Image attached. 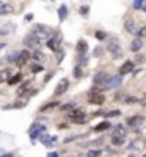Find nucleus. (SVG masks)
Segmentation results:
<instances>
[{"label":"nucleus","mask_w":146,"mask_h":157,"mask_svg":"<svg viewBox=\"0 0 146 157\" xmlns=\"http://www.w3.org/2000/svg\"><path fill=\"white\" fill-rule=\"evenodd\" d=\"M14 10V7L12 5H7V4H0V14L2 16H5V14H10Z\"/></svg>","instance_id":"b1692460"},{"label":"nucleus","mask_w":146,"mask_h":157,"mask_svg":"<svg viewBox=\"0 0 146 157\" xmlns=\"http://www.w3.org/2000/svg\"><path fill=\"white\" fill-rule=\"evenodd\" d=\"M27 60H31V50H27V48H23L21 52H17V56H16V60H14V64L17 66V67H23V66L27 64Z\"/></svg>","instance_id":"7ed1b4c3"},{"label":"nucleus","mask_w":146,"mask_h":157,"mask_svg":"<svg viewBox=\"0 0 146 157\" xmlns=\"http://www.w3.org/2000/svg\"><path fill=\"white\" fill-rule=\"evenodd\" d=\"M0 157H14V154L12 152H5V154H2Z\"/></svg>","instance_id":"ea45409f"},{"label":"nucleus","mask_w":146,"mask_h":157,"mask_svg":"<svg viewBox=\"0 0 146 157\" xmlns=\"http://www.w3.org/2000/svg\"><path fill=\"white\" fill-rule=\"evenodd\" d=\"M67 14H69L67 5H60V7H59V21H60V23H64L65 19H67Z\"/></svg>","instance_id":"aec40b11"},{"label":"nucleus","mask_w":146,"mask_h":157,"mask_svg":"<svg viewBox=\"0 0 146 157\" xmlns=\"http://www.w3.org/2000/svg\"><path fill=\"white\" fill-rule=\"evenodd\" d=\"M143 124V117L141 116H131L127 119V126H139Z\"/></svg>","instance_id":"412c9836"},{"label":"nucleus","mask_w":146,"mask_h":157,"mask_svg":"<svg viewBox=\"0 0 146 157\" xmlns=\"http://www.w3.org/2000/svg\"><path fill=\"white\" fill-rule=\"evenodd\" d=\"M31 85H33V81H31V79H27V81H23V83H21V86L17 88V95H19V97H23L24 93H26L27 90L31 88Z\"/></svg>","instance_id":"2eb2a0df"},{"label":"nucleus","mask_w":146,"mask_h":157,"mask_svg":"<svg viewBox=\"0 0 146 157\" xmlns=\"http://www.w3.org/2000/svg\"><path fill=\"white\" fill-rule=\"evenodd\" d=\"M107 50L110 52V56L114 57V59H122V56H124L122 47H120L117 42H114V40L107 43Z\"/></svg>","instance_id":"39448f33"},{"label":"nucleus","mask_w":146,"mask_h":157,"mask_svg":"<svg viewBox=\"0 0 146 157\" xmlns=\"http://www.w3.org/2000/svg\"><path fill=\"white\" fill-rule=\"evenodd\" d=\"M143 10L146 12V0H144V4H143Z\"/></svg>","instance_id":"a18cd8bd"},{"label":"nucleus","mask_w":146,"mask_h":157,"mask_svg":"<svg viewBox=\"0 0 146 157\" xmlns=\"http://www.w3.org/2000/svg\"><path fill=\"white\" fill-rule=\"evenodd\" d=\"M143 60H144V57H143L141 54H137V57H136V62H139V64H141Z\"/></svg>","instance_id":"4c0bfd02"},{"label":"nucleus","mask_w":146,"mask_h":157,"mask_svg":"<svg viewBox=\"0 0 146 157\" xmlns=\"http://www.w3.org/2000/svg\"><path fill=\"white\" fill-rule=\"evenodd\" d=\"M76 52H78V54H86V52H88L86 40H79V42L76 43Z\"/></svg>","instance_id":"6ab92c4d"},{"label":"nucleus","mask_w":146,"mask_h":157,"mask_svg":"<svg viewBox=\"0 0 146 157\" xmlns=\"http://www.w3.org/2000/svg\"><path fill=\"white\" fill-rule=\"evenodd\" d=\"M144 157H146V154H144Z\"/></svg>","instance_id":"de8ad7c7"},{"label":"nucleus","mask_w":146,"mask_h":157,"mask_svg":"<svg viewBox=\"0 0 146 157\" xmlns=\"http://www.w3.org/2000/svg\"><path fill=\"white\" fill-rule=\"evenodd\" d=\"M23 43H24V48H27V50H35V48H40V45H41V42L38 40L33 33H27L26 36H24V40H23Z\"/></svg>","instance_id":"20e7f679"},{"label":"nucleus","mask_w":146,"mask_h":157,"mask_svg":"<svg viewBox=\"0 0 146 157\" xmlns=\"http://www.w3.org/2000/svg\"><path fill=\"white\" fill-rule=\"evenodd\" d=\"M79 14L86 17V16L89 14V7H88V5H82V7H79Z\"/></svg>","instance_id":"7c9ffc66"},{"label":"nucleus","mask_w":146,"mask_h":157,"mask_svg":"<svg viewBox=\"0 0 146 157\" xmlns=\"http://www.w3.org/2000/svg\"><path fill=\"white\" fill-rule=\"evenodd\" d=\"M26 105V102H16V104H14V107H24Z\"/></svg>","instance_id":"58836bf2"},{"label":"nucleus","mask_w":146,"mask_h":157,"mask_svg":"<svg viewBox=\"0 0 146 157\" xmlns=\"http://www.w3.org/2000/svg\"><path fill=\"white\" fill-rule=\"evenodd\" d=\"M95 36L98 38V40H105V38H107V33H103V31H96V33H95Z\"/></svg>","instance_id":"c9c22d12"},{"label":"nucleus","mask_w":146,"mask_h":157,"mask_svg":"<svg viewBox=\"0 0 146 157\" xmlns=\"http://www.w3.org/2000/svg\"><path fill=\"white\" fill-rule=\"evenodd\" d=\"M124 29H126V31L127 33H131V35H134V33H136V23H134V19L131 17V16H127V17L124 19Z\"/></svg>","instance_id":"9d476101"},{"label":"nucleus","mask_w":146,"mask_h":157,"mask_svg":"<svg viewBox=\"0 0 146 157\" xmlns=\"http://www.w3.org/2000/svg\"><path fill=\"white\" fill-rule=\"evenodd\" d=\"M120 85H122V76H112V78L107 79L105 88H108V90H115V88H119Z\"/></svg>","instance_id":"1a4fd4ad"},{"label":"nucleus","mask_w":146,"mask_h":157,"mask_svg":"<svg viewBox=\"0 0 146 157\" xmlns=\"http://www.w3.org/2000/svg\"><path fill=\"white\" fill-rule=\"evenodd\" d=\"M112 136H126V128L122 124H117L112 128Z\"/></svg>","instance_id":"a211bd4d"},{"label":"nucleus","mask_w":146,"mask_h":157,"mask_svg":"<svg viewBox=\"0 0 146 157\" xmlns=\"http://www.w3.org/2000/svg\"><path fill=\"white\" fill-rule=\"evenodd\" d=\"M112 145H115V147H120V145H124V142H126V136H112Z\"/></svg>","instance_id":"a878e982"},{"label":"nucleus","mask_w":146,"mask_h":157,"mask_svg":"<svg viewBox=\"0 0 146 157\" xmlns=\"http://www.w3.org/2000/svg\"><path fill=\"white\" fill-rule=\"evenodd\" d=\"M136 33H137V38H144L146 36V26H141L139 29H136Z\"/></svg>","instance_id":"2f4dec72"},{"label":"nucleus","mask_w":146,"mask_h":157,"mask_svg":"<svg viewBox=\"0 0 146 157\" xmlns=\"http://www.w3.org/2000/svg\"><path fill=\"white\" fill-rule=\"evenodd\" d=\"M21 81H23V74L16 73V74H12V76L7 79V85H9V86H16V85H19Z\"/></svg>","instance_id":"4468645a"},{"label":"nucleus","mask_w":146,"mask_h":157,"mask_svg":"<svg viewBox=\"0 0 146 157\" xmlns=\"http://www.w3.org/2000/svg\"><path fill=\"white\" fill-rule=\"evenodd\" d=\"M108 78L110 76L105 73V71H98V73L93 76V85H95V86H105V83H107Z\"/></svg>","instance_id":"6e6552de"},{"label":"nucleus","mask_w":146,"mask_h":157,"mask_svg":"<svg viewBox=\"0 0 146 157\" xmlns=\"http://www.w3.org/2000/svg\"><path fill=\"white\" fill-rule=\"evenodd\" d=\"M0 16H2V14H0Z\"/></svg>","instance_id":"09e8293b"},{"label":"nucleus","mask_w":146,"mask_h":157,"mask_svg":"<svg viewBox=\"0 0 146 157\" xmlns=\"http://www.w3.org/2000/svg\"><path fill=\"white\" fill-rule=\"evenodd\" d=\"M43 59H45V54H43L40 48L31 50V60H35V62H43Z\"/></svg>","instance_id":"dca6fc26"},{"label":"nucleus","mask_w":146,"mask_h":157,"mask_svg":"<svg viewBox=\"0 0 146 157\" xmlns=\"http://www.w3.org/2000/svg\"><path fill=\"white\" fill-rule=\"evenodd\" d=\"M76 107V102H67V104H64V105H60L59 109L62 112H67V111H71V109H74Z\"/></svg>","instance_id":"cd10ccee"},{"label":"nucleus","mask_w":146,"mask_h":157,"mask_svg":"<svg viewBox=\"0 0 146 157\" xmlns=\"http://www.w3.org/2000/svg\"><path fill=\"white\" fill-rule=\"evenodd\" d=\"M67 117L71 123H74V124H82V123H86L88 116H86V111L84 109H71V111L67 112Z\"/></svg>","instance_id":"f03ea898"},{"label":"nucleus","mask_w":146,"mask_h":157,"mask_svg":"<svg viewBox=\"0 0 146 157\" xmlns=\"http://www.w3.org/2000/svg\"><path fill=\"white\" fill-rule=\"evenodd\" d=\"M65 128H67V123H60L59 124V129H65Z\"/></svg>","instance_id":"a19ab883"},{"label":"nucleus","mask_w":146,"mask_h":157,"mask_svg":"<svg viewBox=\"0 0 146 157\" xmlns=\"http://www.w3.org/2000/svg\"><path fill=\"white\" fill-rule=\"evenodd\" d=\"M5 47V43H0V50H2V48H4Z\"/></svg>","instance_id":"49530a36"},{"label":"nucleus","mask_w":146,"mask_h":157,"mask_svg":"<svg viewBox=\"0 0 146 157\" xmlns=\"http://www.w3.org/2000/svg\"><path fill=\"white\" fill-rule=\"evenodd\" d=\"M60 43H62V38H60V35H52V36L46 40L45 45L48 47L52 52H57V50H60Z\"/></svg>","instance_id":"0eeeda50"},{"label":"nucleus","mask_w":146,"mask_h":157,"mask_svg":"<svg viewBox=\"0 0 146 157\" xmlns=\"http://www.w3.org/2000/svg\"><path fill=\"white\" fill-rule=\"evenodd\" d=\"M31 33L40 40V42H46V40L53 35V33H52V28H48L45 24H35L31 28Z\"/></svg>","instance_id":"f257e3e1"},{"label":"nucleus","mask_w":146,"mask_h":157,"mask_svg":"<svg viewBox=\"0 0 146 157\" xmlns=\"http://www.w3.org/2000/svg\"><path fill=\"white\" fill-rule=\"evenodd\" d=\"M88 102H89L91 105H101V104L105 102V95H101V93H89Z\"/></svg>","instance_id":"9b49d317"},{"label":"nucleus","mask_w":146,"mask_h":157,"mask_svg":"<svg viewBox=\"0 0 146 157\" xmlns=\"http://www.w3.org/2000/svg\"><path fill=\"white\" fill-rule=\"evenodd\" d=\"M143 48V38H136L133 43H131V50L133 52H139Z\"/></svg>","instance_id":"5701e85b"},{"label":"nucleus","mask_w":146,"mask_h":157,"mask_svg":"<svg viewBox=\"0 0 146 157\" xmlns=\"http://www.w3.org/2000/svg\"><path fill=\"white\" fill-rule=\"evenodd\" d=\"M143 4H144V0H134L133 7L134 9H143Z\"/></svg>","instance_id":"473e14b6"},{"label":"nucleus","mask_w":146,"mask_h":157,"mask_svg":"<svg viewBox=\"0 0 146 157\" xmlns=\"http://www.w3.org/2000/svg\"><path fill=\"white\" fill-rule=\"evenodd\" d=\"M131 71H134V62L133 60H126V62L119 67V76H126V74H129Z\"/></svg>","instance_id":"f8f14e48"},{"label":"nucleus","mask_w":146,"mask_h":157,"mask_svg":"<svg viewBox=\"0 0 146 157\" xmlns=\"http://www.w3.org/2000/svg\"><path fill=\"white\" fill-rule=\"evenodd\" d=\"M72 74H74V78H76V79H79L82 74H84V71H82L81 66H76V67H74V73H72Z\"/></svg>","instance_id":"c85d7f7f"},{"label":"nucleus","mask_w":146,"mask_h":157,"mask_svg":"<svg viewBox=\"0 0 146 157\" xmlns=\"http://www.w3.org/2000/svg\"><path fill=\"white\" fill-rule=\"evenodd\" d=\"M120 112L119 111H112V112H103L101 116H105V117H114V116H119Z\"/></svg>","instance_id":"72a5a7b5"},{"label":"nucleus","mask_w":146,"mask_h":157,"mask_svg":"<svg viewBox=\"0 0 146 157\" xmlns=\"http://www.w3.org/2000/svg\"><path fill=\"white\" fill-rule=\"evenodd\" d=\"M29 71H31L33 74H38V73H41V71H43V66H41L40 62H35V64L29 66Z\"/></svg>","instance_id":"bb28decb"},{"label":"nucleus","mask_w":146,"mask_h":157,"mask_svg":"<svg viewBox=\"0 0 146 157\" xmlns=\"http://www.w3.org/2000/svg\"><path fill=\"white\" fill-rule=\"evenodd\" d=\"M55 107H59V102L57 100H52V102H46L40 107V112H46V111H53Z\"/></svg>","instance_id":"f3484780"},{"label":"nucleus","mask_w":146,"mask_h":157,"mask_svg":"<svg viewBox=\"0 0 146 157\" xmlns=\"http://www.w3.org/2000/svg\"><path fill=\"white\" fill-rule=\"evenodd\" d=\"M101 54H103V48H101V47H96L95 50H93V56L95 57H100Z\"/></svg>","instance_id":"f704fd0d"},{"label":"nucleus","mask_w":146,"mask_h":157,"mask_svg":"<svg viewBox=\"0 0 146 157\" xmlns=\"http://www.w3.org/2000/svg\"><path fill=\"white\" fill-rule=\"evenodd\" d=\"M69 85H71V83H69V79L67 78H62L59 83H57L55 90H53V97H62V95L69 90Z\"/></svg>","instance_id":"423d86ee"},{"label":"nucleus","mask_w":146,"mask_h":157,"mask_svg":"<svg viewBox=\"0 0 146 157\" xmlns=\"http://www.w3.org/2000/svg\"><path fill=\"white\" fill-rule=\"evenodd\" d=\"M46 157H59V154H57V152H50Z\"/></svg>","instance_id":"79ce46f5"},{"label":"nucleus","mask_w":146,"mask_h":157,"mask_svg":"<svg viewBox=\"0 0 146 157\" xmlns=\"http://www.w3.org/2000/svg\"><path fill=\"white\" fill-rule=\"evenodd\" d=\"M86 157H101V150H98V148H91V150L86 154Z\"/></svg>","instance_id":"c756f323"},{"label":"nucleus","mask_w":146,"mask_h":157,"mask_svg":"<svg viewBox=\"0 0 146 157\" xmlns=\"http://www.w3.org/2000/svg\"><path fill=\"white\" fill-rule=\"evenodd\" d=\"M5 35H7V31L5 29H0V36H5Z\"/></svg>","instance_id":"c03bdc74"},{"label":"nucleus","mask_w":146,"mask_h":157,"mask_svg":"<svg viewBox=\"0 0 146 157\" xmlns=\"http://www.w3.org/2000/svg\"><path fill=\"white\" fill-rule=\"evenodd\" d=\"M12 74H14V69L10 67V66L2 67V69H0V83H7V79H9Z\"/></svg>","instance_id":"ddd939ff"},{"label":"nucleus","mask_w":146,"mask_h":157,"mask_svg":"<svg viewBox=\"0 0 146 157\" xmlns=\"http://www.w3.org/2000/svg\"><path fill=\"white\" fill-rule=\"evenodd\" d=\"M52 76H53V73H48V74H46V76H45V81H48V79L52 78Z\"/></svg>","instance_id":"37998d69"},{"label":"nucleus","mask_w":146,"mask_h":157,"mask_svg":"<svg viewBox=\"0 0 146 157\" xmlns=\"http://www.w3.org/2000/svg\"><path fill=\"white\" fill-rule=\"evenodd\" d=\"M110 123L108 121H103V123H100V124H96L95 128H93V131H96V133H100V131H107V129H110Z\"/></svg>","instance_id":"4be33fe9"},{"label":"nucleus","mask_w":146,"mask_h":157,"mask_svg":"<svg viewBox=\"0 0 146 157\" xmlns=\"http://www.w3.org/2000/svg\"><path fill=\"white\" fill-rule=\"evenodd\" d=\"M124 102H126V104H134V102H137V98H134V97H127V98H124Z\"/></svg>","instance_id":"e433bc0d"},{"label":"nucleus","mask_w":146,"mask_h":157,"mask_svg":"<svg viewBox=\"0 0 146 157\" xmlns=\"http://www.w3.org/2000/svg\"><path fill=\"white\" fill-rule=\"evenodd\" d=\"M76 64H78V66H86L88 64L86 54H78V57H76Z\"/></svg>","instance_id":"393cba45"}]
</instances>
